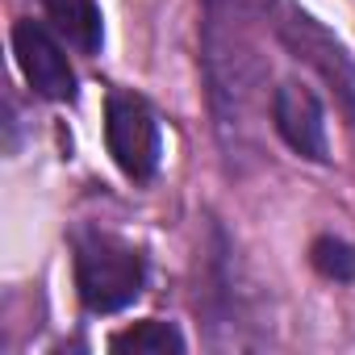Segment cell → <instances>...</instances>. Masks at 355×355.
Wrapping results in <instances>:
<instances>
[{
    "label": "cell",
    "instance_id": "1",
    "mask_svg": "<svg viewBox=\"0 0 355 355\" xmlns=\"http://www.w3.org/2000/svg\"><path fill=\"white\" fill-rule=\"evenodd\" d=\"M142 284H146V259L130 243L101 234V230L80 234V243H76V288H80L84 309L117 313L130 301H138Z\"/></svg>",
    "mask_w": 355,
    "mask_h": 355
},
{
    "label": "cell",
    "instance_id": "2",
    "mask_svg": "<svg viewBox=\"0 0 355 355\" xmlns=\"http://www.w3.org/2000/svg\"><path fill=\"white\" fill-rule=\"evenodd\" d=\"M280 38L293 51V59H301L305 67H313L322 76V84L330 88L338 113L355 130V59L347 55V46L326 26H318L309 13H297V9L280 21Z\"/></svg>",
    "mask_w": 355,
    "mask_h": 355
},
{
    "label": "cell",
    "instance_id": "3",
    "mask_svg": "<svg viewBox=\"0 0 355 355\" xmlns=\"http://www.w3.org/2000/svg\"><path fill=\"white\" fill-rule=\"evenodd\" d=\"M105 142L130 180H150L159 167V121L134 92H113L105 105Z\"/></svg>",
    "mask_w": 355,
    "mask_h": 355
},
{
    "label": "cell",
    "instance_id": "4",
    "mask_svg": "<svg viewBox=\"0 0 355 355\" xmlns=\"http://www.w3.org/2000/svg\"><path fill=\"white\" fill-rule=\"evenodd\" d=\"M13 55L30 80V88L46 101H71L76 96V71L63 55V46L51 38L46 26L38 21H17L13 26Z\"/></svg>",
    "mask_w": 355,
    "mask_h": 355
},
{
    "label": "cell",
    "instance_id": "5",
    "mask_svg": "<svg viewBox=\"0 0 355 355\" xmlns=\"http://www.w3.org/2000/svg\"><path fill=\"white\" fill-rule=\"evenodd\" d=\"M272 125L276 134L301 155V159H313V163H326L330 159V146H326V117H322V101L305 88V84H280L272 92Z\"/></svg>",
    "mask_w": 355,
    "mask_h": 355
},
{
    "label": "cell",
    "instance_id": "6",
    "mask_svg": "<svg viewBox=\"0 0 355 355\" xmlns=\"http://www.w3.org/2000/svg\"><path fill=\"white\" fill-rule=\"evenodd\" d=\"M42 5H46L55 30L71 46H80L84 55L101 51V13H96L92 0H42Z\"/></svg>",
    "mask_w": 355,
    "mask_h": 355
},
{
    "label": "cell",
    "instance_id": "7",
    "mask_svg": "<svg viewBox=\"0 0 355 355\" xmlns=\"http://www.w3.org/2000/svg\"><path fill=\"white\" fill-rule=\"evenodd\" d=\"M109 351H117V355H180L184 351V334L171 322L150 318V322H138V326L113 334Z\"/></svg>",
    "mask_w": 355,
    "mask_h": 355
},
{
    "label": "cell",
    "instance_id": "8",
    "mask_svg": "<svg viewBox=\"0 0 355 355\" xmlns=\"http://www.w3.org/2000/svg\"><path fill=\"white\" fill-rule=\"evenodd\" d=\"M309 259H313V268H318L326 280H355V247L343 243V239L322 234V239L309 247Z\"/></svg>",
    "mask_w": 355,
    "mask_h": 355
}]
</instances>
